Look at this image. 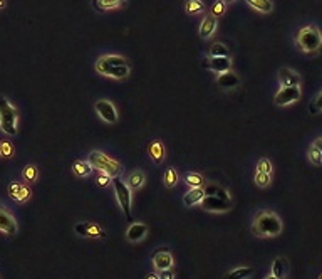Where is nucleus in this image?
Segmentation results:
<instances>
[{
  "instance_id": "a19ab883",
  "label": "nucleus",
  "mask_w": 322,
  "mask_h": 279,
  "mask_svg": "<svg viewBox=\"0 0 322 279\" xmlns=\"http://www.w3.org/2000/svg\"><path fill=\"white\" fill-rule=\"evenodd\" d=\"M160 279H175V273L171 269H165V271H160Z\"/></svg>"
},
{
  "instance_id": "f257e3e1",
  "label": "nucleus",
  "mask_w": 322,
  "mask_h": 279,
  "mask_svg": "<svg viewBox=\"0 0 322 279\" xmlns=\"http://www.w3.org/2000/svg\"><path fill=\"white\" fill-rule=\"evenodd\" d=\"M282 220L279 219L277 214L264 210L255 217L252 224V232L257 237H275L282 232Z\"/></svg>"
},
{
  "instance_id": "bb28decb",
  "label": "nucleus",
  "mask_w": 322,
  "mask_h": 279,
  "mask_svg": "<svg viewBox=\"0 0 322 279\" xmlns=\"http://www.w3.org/2000/svg\"><path fill=\"white\" fill-rule=\"evenodd\" d=\"M253 274V268H237L233 271L226 273L223 279H248Z\"/></svg>"
},
{
  "instance_id": "dca6fc26",
  "label": "nucleus",
  "mask_w": 322,
  "mask_h": 279,
  "mask_svg": "<svg viewBox=\"0 0 322 279\" xmlns=\"http://www.w3.org/2000/svg\"><path fill=\"white\" fill-rule=\"evenodd\" d=\"M146 234H148L146 224L134 222V224H131V226L128 227V231H126V237H128L129 242H139L146 237Z\"/></svg>"
},
{
  "instance_id": "2f4dec72",
  "label": "nucleus",
  "mask_w": 322,
  "mask_h": 279,
  "mask_svg": "<svg viewBox=\"0 0 322 279\" xmlns=\"http://www.w3.org/2000/svg\"><path fill=\"white\" fill-rule=\"evenodd\" d=\"M163 183H165L166 188H173L176 183H178V173H176V170L173 166L166 168L165 175H163Z\"/></svg>"
},
{
  "instance_id": "412c9836",
  "label": "nucleus",
  "mask_w": 322,
  "mask_h": 279,
  "mask_svg": "<svg viewBox=\"0 0 322 279\" xmlns=\"http://www.w3.org/2000/svg\"><path fill=\"white\" fill-rule=\"evenodd\" d=\"M126 5V0H93V8L98 12H107Z\"/></svg>"
},
{
  "instance_id": "c85d7f7f",
  "label": "nucleus",
  "mask_w": 322,
  "mask_h": 279,
  "mask_svg": "<svg viewBox=\"0 0 322 279\" xmlns=\"http://www.w3.org/2000/svg\"><path fill=\"white\" fill-rule=\"evenodd\" d=\"M208 56L210 57H230V51L225 44L213 42L210 46V51H208Z\"/></svg>"
},
{
  "instance_id": "423d86ee",
  "label": "nucleus",
  "mask_w": 322,
  "mask_h": 279,
  "mask_svg": "<svg viewBox=\"0 0 322 279\" xmlns=\"http://www.w3.org/2000/svg\"><path fill=\"white\" fill-rule=\"evenodd\" d=\"M74 231L78 236L86 237V239H106L107 232L99 226V224L93 222V220H84V222H78L74 226Z\"/></svg>"
},
{
  "instance_id": "c756f323",
  "label": "nucleus",
  "mask_w": 322,
  "mask_h": 279,
  "mask_svg": "<svg viewBox=\"0 0 322 279\" xmlns=\"http://www.w3.org/2000/svg\"><path fill=\"white\" fill-rule=\"evenodd\" d=\"M205 195H215V197H218V199H221V200H232V199H230V193L226 192L225 188H221L218 185H213V183H210V185L205 187Z\"/></svg>"
},
{
  "instance_id": "79ce46f5",
  "label": "nucleus",
  "mask_w": 322,
  "mask_h": 279,
  "mask_svg": "<svg viewBox=\"0 0 322 279\" xmlns=\"http://www.w3.org/2000/svg\"><path fill=\"white\" fill-rule=\"evenodd\" d=\"M312 146H316L317 150H321L322 151V138H319V140H316L314 143H312Z\"/></svg>"
},
{
  "instance_id": "393cba45",
  "label": "nucleus",
  "mask_w": 322,
  "mask_h": 279,
  "mask_svg": "<svg viewBox=\"0 0 322 279\" xmlns=\"http://www.w3.org/2000/svg\"><path fill=\"white\" fill-rule=\"evenodd\" d=\"M243 2H247L252 8H255V10L262 13H270L272 8H274L272 0H243Z\"/></svg>"
},
{
  "instance_id": "9b49d317",
  "label": "nucleus",
  "mask_w": 322,
  "mask_h": 279,
  "mask_svg": "<svg viewBox=\"0 0 322 279\" xmlns=\"http://www.w3.org/2000/svg\"><path fill=\"white\" fill-rule=\"evenodd\" d=\"M216 86H218L221 91H233L240 86V78L232 71H226V73H221L216 76Z\"/></svg>"
},
{
  "instance_id": "6e6552de",
  "label": "nucleus",
  "mask_w": 322,
  "mask_h": 279,
  "mask_svg": "<svg viewBox=\"0 0 322 279\" xmlns=\"http://www.w3.org/2000/svg\"><path fill=\"white\" fill-rule=\"evenodd\" d=\"M200 207L207 212H226L232 209V200H221L215 195H205L200 202Z\"/></svg>"
},
{
  "instance_id": "39448f33",
  "label": "nucleus",
  "mask_w": 322,
  "mask_h": 279,
  "mask_svg": "<svg viewBox=\"0 0 322 279\" xmlns=\"http://www.w3.org/2000/svg\"><path fill=\"white\" fill-rule=\"evenodd\" d=\"M112 188H114L116 199L119 202L122 214L126 215V219L131 220V209H133V192L129 190L126 182L121 177L112 178Z\"/></svg>"
},
{
  "instance_id": "ea45409f",
  "label": "nucleus",
  "mask_w": 322,
  "mask_h": 279,
  "mask_svg": "<svg viewBox=\"0 0 322 279\" xmlns=\"http://www.w3.org/2000/svg\"><path fill=\"white\" fill-rule=\"evenodd\" d=\"M98 183L101 187H109V185H112V178L109 177V175H106V173L101 172V175L98 177Z\"/></svg>"
},
{
  "instance_id": "a18cd8bd",
  "label": "nucleus",
  "mask_w": 322,
  "mask_h": 279,
  "mask_svg": "<svg viewBox=\"0 0 322 279\" xmlns=\"http://www.w3.org/2000/svg\"><path fill=\"white\" fill-rule=\"evenodd\" d=\"M265 279H279V278H275V276H274V274H269V276H267Z\"/></svg>"
},
{
  "instance_id": "4c0bfd02",
  "label": "nucleus",
  "mask_w": 322,
  "mask_h": 279,
  "mask_svg": "<svg viewBox=\"0 0 322 279\" xmlns=\"http://www.w3.org/2000/svg\"><path fill=\"white\" fill-rule=\"evenodd\" d=\"M257 172H260V173H272V163H270V160L269 158H260L258 160V163H257Z\"/></svg>"
},
{
  "instance_id": "b1692460",
  "label": "nucleus",
  "mask_w": 322,
  "mask_h": 279,
  "mask_svg": "<svg viewBox=\"0 0 322 279\" xmlns=\"http://www.w3.org/2000/svg\"><path fill=\"white\" fill-rule=\"evenodd\" d=\"M93 165L89 163L88 160H78L74 165H72V172H74L76 177H79V178H86V177H89L91 173H93Z\"/></svg>"
},
{
  "instance_id": "2eb2a0df",
  "label": "nucleus",
  "mask_w": 322,
  "mask_h": 279,
  "mask_svg": "<svg viewBox=\"0 0 322 279\" xmlns=\"http://www.w3.org/2000/svg\"><path fill=\"white\" fill-rule=\"evenodd\" d=\"M277 74L282 86H301V76L290 67H280Z\"/></svg>"
},
{
  "instance_id": "6ab92c4d",
  "label": "nucleus",
  "mask_w": 322,
  "mask_h": 279,
  "mask_svg": "<svg viewBox=\"0 0 322 279\" xmlns=\"http://www.w3.org/2000/svg\"><path fill=\"white\" fill-rule=\"evenodd\" d=\"M216 25H218V22L213 15H207L203 17L202 24H200V29H198V32H200V37L202 39H210L213 34H215L216 30Z\"/></svg>"
},
{
  "instance_id": "a211bd4d",
  "label": "nucleus",
  "mask_w": 322,
  "mask_h": 279,
  "mask_svg": "<svg viewBox=\"0 0 322 279\" xmlns=\"http://www.w3.org/2000/svg\"><path fill=\"white\" fill-rule=\"evenodd\" d=\"M124 182L131 192H136L144 185V182H146V175H144L143 170H133V172L126 177Z\"/></svg>"
},
{
  "instance_id": "0eeeda50",
  "label": "nucleus",
  "mask_w": 322,
  "mask_h": 279,
  "mask_svg": "<svg viewBox=\"0 0 322 279\" xmlns=\"http://www.w3.org/2000/svg\"><path fill=\"white\" fill-rule=\"evenodd\" d=\"M301 100V86H282L274 98L277 106H289Z\"/></svg>"
},
{
  "instance_id": "37998d69",
  "label": "nucleus",
  "mask_w": 322,
  "mask_h": 279,
  "mask_svg": "<svg viewBox=\"0 0 322 279\" xmlns=\"http://www.w3.org/2000/svg\"><path fill=\"white\" fill-rule=\"evenodd\" d=\"M144 279H160V276H158V274H155V273H149Z\"/></svg>"
},
{
  "instance_id": "7c9ffc66",
  "label": "nucleus",
  "mask_w": 322,
  "mask_h": 279,
  "mask_svg": "<svg viewBox=\"0 0 322 279\" xmlns=\"http://www.w3.org/2000/svg\"><path fill=\"white\" fill-rule=\"evenodd\" d=\"M185 182H187V185L190 188H198V187L205 185V178H203L200 173H195V172H190L185 175Z\"/></svg>"
},
{
  "instance_id": "de8ad7c7",
  "label": "nucleus",
  "mask_w": 322,
  "mask_h": 279,
  "mask_svg": "<svg viewBox=\"0 0 322 279\" xmlns=\"http://www.w3.org/2000/svg\"><path fill=\"white\" fill-rule=\"evenodd\" d=\"M319 279H322V274H321V276H319Z\"/></svg>"
},
{
  "instance_id": "f704fd0d",
  "label": "nucleus",
  "mask_w": 322,
  "mask_h": 279,
  "mask_svg": "<svg viewBox=\"0 0 322 279\" xmlns=\"http://www.w3.org/2000/svg\"><path fill=\"white\" fill-rule=\"evenodd\" d=\"M272 182V173H260V172H255V183L257 187L260 188H267L270 185Z\"/></svg>"
},
{
  "instance_id": "4468645a",
  "label": "nucleus",
  "mask_w": 322,
  "mask_h": 279,
  "mask_svg": "<svg viewBox=\"0 0 322 279\" xmlns=\"http://www.w3.org/2000/svg\"><path fill=\"white\" fill-rule=\"evenodd\" d=\"M128 64V61L124 59L122 56H116V54H107V56H101L99 59L96 61V71L99 74L103 73L106 67H111V66H124Z\"/></svg>"
},
{
  "instance_id": "473e14b6",
  "label": "nucleus",
  "mask_w": 322,
  "mask_h": 279,
  "mask_svg": "<svg viewBox=\"0 0 322 279\" xmlns=\"http://www.w3.org/2000/svg\"><path fill=\"white\" fill-rule=\"evenodd\" d=\"M225 10H226V2H223V0H215L212 8H210V15H213L215 19H218V17L223 15Z\"/></svg>"
},
{
  "instance_id": "1a4fd4ad",
  "label": "nucleus",
  "mask_w": 322,
  "mask_h": 279,
  "mask_svg": "<svg viewBox=\"0 0 322 279\" xmlns=\"http://www.w3.org/2000/svg\"><path fill=\"white\" fill-rule=\"evenodd\" d=\"M94 110H96V113L99 115V118H101L103 121L111 123V125L117 123V111L111 101L99 100V101H96V105H94Z\"/></svg>"
},
{
  "instance_id": "58836bf2",
  "label": "nucleus",
  "mask_w": 322,
  "mask_h": 279,
  "mask_svg": "<svg viewBox=\"0 0 322 279\" xmlns=\"http://www.w3.org/2000/svg\"><path fill=\"white\" fill-rule=\"evenodd\" d=\"M0 155H3L5 158H10V156L13 155V150H12L10 143H7V141L0 143Z\"/></svg>"
},
{
  "instance_id": "c03bdc74",
  "label": "nucleus",
  "mask_w": 322,
  "mask_h": 279,
  "mask_svg": "<svg viewBox=\"0 0 322 279\" xmlns=\"http://www.w3.org/2000/svg\"><path fill=\"white\" fill-rule=\"evenodd\" d=\"M3 7H5V0H0V10H2Z\"/></svg>"
},
{
  "instance_id": "5701e85b",
  "label": "nucleus",
  "mask_w": 322,
  "mask_h": 279,
  "mask_svg": "<svg viewBox=\"0 0 322 279\" xmlns=\"http://www.w3.org/2000/svg\"><path fill=\"white\" fill-rule=\"evenodd\" d=\"M270 274H274V276L279 278V279H285V276L289 274V261L285 258H282V256L275 258V261L272 263Z\"/></svg>"
},
{
  "instance_id": "cd10ccee",
  "label": "nucleus",
  "mask_w": 322,
  "mask_h": 279,
  "mask_svg": "<svg viewBox=\"0 0 322 279\" xmlns=\"http://www.w3.org/2000/svg\"><path fill=\"white\" fill-rule=\"evenodd\" d=\"M185 10L190 15H197V13H202L205 10V3H203V0H185Z\"/></svg>"
},
{
  "instance_id": "20e7f679",
  "label": "nucleus",
  "mask_w": 322,
  "mask_h": 279,
  "mask_svg": "<svg viewBox=\"0 0 322 279\" xmlns=\"http://www.w3.org/2000/svg\"><path fill=\"white\" fill-rule=\"evenodd\" d=\"M0 130L8 137L17 133V110L5 96H0Z\"/></svg>"
},
{
  "instance_id": "ddd939ff",
  "label": "nucleus",
  "mask_w": 322,
  "mask_h": 279,
  "mask_svg": "<svg viewBox=\"0 0 322 279\" xmlns=\"http://www.w3.org/2000/svg\"><path fill=\"white\" fill-rule=\"evenodd\" d=\"M30 188L22 185L19 182H12L10 185H8V195H10L12 200L19 202V204H25L27 200L30 199Z\"/></svg>"
},
{
  "instance_id": "f8f14e48",
  "label": "nucleus",
  "mask_w": 322,
  "mask_h": 279,
  "mask_svg": "<svg viewBox=\"0 0 322 279\" xmlns=\"http://www.w3.org/2000/svg\"><path fill=\"white\" fill-rule=\"evenodd\" d=\"M153 266L158 271H165V269H171L173 268V256H171L170 251L166 249H158L155 254H153Z\"/></svg>"
},
{
  "instance_id": "72a5a7b5",
  "label": "nucleus",
  "mask_w": 322,
  "mask_h": 279,
  "mask_svg": "<svg viewBox=\"0 0 322 279\" xmlns=\"http://www.w3.org/2000/svg\"><path fill=\"white\" fill-rule=\"evenodd\" d=\"M37 166H34V165H27L24 170H22V177H24L25 182H35L37 180Z\"/></svg>"
},
{
  "instance_id": "c9c22d12",
  "label": "nucleus",
  "mask_w": 322,
  "mask_h": 279,
  "mask_svg": "<svg viewBox=\"0 0 322 279\" xmlns=\"http://www.w3.org/2000/svg\"><path fill=\"white\" fill-rule=\"evenodd\" d=\"M309 160H311L312 165L321 166V165H322V151L317 150L316 146H311V150H309Z\"/></svg>"
},
{
  "instance_id": "a878e982",
  "label": "nucleus",
  "mask_w": 322,
  "mask_h": 279,
  "mask_svg": "<svg viewBox=\"0 0 322 279\" xmlns=\"http://www.w3.org/2000/svg\"><path fill=\"white\" fill-rule=\"evenodd\" d=\"M149 156H151L155 163H161L165 160V146L160 141H153L149 145Z\"/></svg>"
},
{
  "instance_id": "9d476101",
  "label": "nucleus",
  "mask_w": 322,
  "mask_h": 279,
  "mask_svg": "<svg viewBox=\"0 0 322 279\" xmlns=\"http://www.w3.org/2000/svg\"><path fill=\"white\" fill-rule=\"evenodd\" d=\"M203 66H205L207 69L213 71V73H216V76H218L221 73L230 71V67H232V59H230V57H210V56H207Z\"/></svg>"
},
{
  "instance_id": "aec40b11",
  "label": "nucleus",
  "mask_w": 322,
  "mask_h": 279,
  "mask_svg": "<svg viewBox=\"0 0 322 279\" xmlns=\"http://www.w3.org/2000/svg\"><path fill=\"white\" fill-rule=\"evenodd\" d=\"M131 73V67L129 64H124V66H111V67H106L103 71V76H107V78H112V79H126Z\"/></svg>"
},
{
  "instance_id": "7ed1b4c3",
  "label": "nucleus",
  "mask_w": 322,
  "mask_h": 279,
  "mask_svg": "<svg viewBox=\"0 0 322 279\" xmlns=\"http://www.w3.org/2000/svg\"><path fill=\"white\" fill-rule=\"evenodd\" d=\"M88 161H89L91 165H93V168H96V170H99V172L109 175L111 178L121 177V172H122L121 163H119V161L109 158L106 153H103V151H99V150H93V151L89 153Z\"/></svg>"
},
{
  "instance_id": "f03ea898",
  "label": "nucleus",
  "mask_w": 322,
  "mask_h": 279,
  "mask_svg": "<svg viewBox=\"0 0 322 279\" xmlns=\"http://www.w3.org/2000/svg\"><path fill=\"white\" fill-rule=\"evenodd\" d=\"M296 44L302 52H307V54H314L317 51H321L322 49V32L319 30V27L317 25L302 27V29L297 32Z\"/></svg>"
},
{
  "instance_id": "4be33fe9",
  "label": "nucleus",
  "mask_w": 322,
  "mask_h": 279,
  "mask_svg": "<svg viewBox=\"0 0 322 279\" xmlns=\"http://www.w3.org/2000/svg\"><path fill=\"white\" fill-rule=\"evenodd\" d=\"M203 197H205V188H203V187L190 188V192L185 193V197H183V204L187 207L198 205L203 200Z\"/></svg>"
},
{
  "instance_id": "f3484780",
  "label": "nucleus",
  "mask_w": 322,
  "mask_h": 279,
  "mask_svg": "<svg viewBox=\"0 0 322 279\" xmlns=\"http://www.w3.org/2000/svg\"><path fill=\"white\" fill-rule=\"evenodd\" d=\"M0 231L8 234V236H12V234L17 232V222H15V219H13L12 215L8 214L2 205H0Z\"/></svg>"
},
{
  "instance_id": "49530a36",
  "label": "nucleus",
  "mask_w": 322,
  "mask_h": 279,
  "mask_svg": "<svg viewBox=\"0 0 322 279\" xmlns=\"http://www.w3.org/2000/svg\"><path fill=\"white\" fill-rule=\"evenodd\" d=\"M223 2H226V3H228V2H233V0H223Z\"/></svg>"
},
{
  "instance_id": "e433bc0d",
  "label": "nucleus",
  "mask_w": 322,
  "mask_h": 279,
  "mask_svg": "<svg viewBox=\"0 0 322 279\" xmlns=\"http://www.w3.org/2000/svg\"><path fill=\"white\" fill-rule=\"evenodd\" d=\"M322 111V93H319L316 96V100L309 105V113L311 115H317Z\"/></svg>"
}]
</instances>
